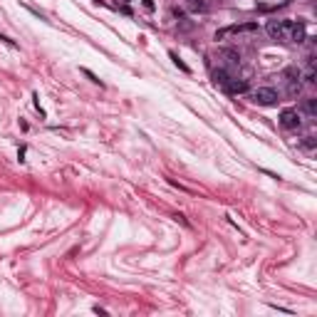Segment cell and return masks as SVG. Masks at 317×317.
Listing matches in <instances>:
<instances>
[{"instance_id":"obj_4","label":"cell","mask_w":317,"mask_h":317,"mask_svg":"<svg viewBox=\"0 0 317 317\" xmlns=\"http://www.w3.org/2000/svg\"><path fill=\"white\" fill-rule=\"evenodd\" d=\"M280 124H282L285 129H290V131L300 129V124H302L300 112L298 109H282V112H280Z\"/></svg>"},{"instance_id":"obj_8","label":"cell","mask_w":317,"mask_h":317,"mask_svg":"<svg viewBox=\"0 0 317 317\" xmlns=\"http://www.w3.org/2000/svg\"><path fill=\"white\" fill-rule=\"evenodd\" d=\"M171 60L176 62V67H181L184 72H188V67H186V65H184V62H181V60H179V55H176V52H171Z\"/></svg>"},{"instance_id":"obj_2","label":"cell","mask_w":317,"mask_h":317,"mask_svg":"<svg viewBox=\"0 0 317 317\" xmlns=\"http://www.w3.org/2000/svg\"><path fill=\"white\" fill-rule=\"evenodd\" d=\"M250 99H253L255 104H261V107H273V104H278L280 94L275 92L273 87H258V90L250 92Z\"/></svg>"},{"instance_id":"obj_6","label":"cell","mask_w":317,"mask_h":317,"mask_svg":"<svg viewBox=\"0 0 317 317\" xmlns=\"http://www.w3.org/2000/svg\"><path fill=\"white\" fill-rule=\"evenodd\" d=\"M188 8H191L193 13H206V10H208V5H206L204 0H188Z\"/></svg>"},{"instance_id":"obj_5","label":"cell","mask_w":317,"mask_h":317,"mask_svg":"<svg viewBox=\"0 0 317 317\" xmlns=\"http://www.w3.org/2000/svg\"><path fill=\"white\" fill-rule=\"evenodd\" d=\"M225 90H228V92H248V82H245V79H243V82H238V79H236V82H233V79H228V82H225L223 84Z\"/></svg>"},{"instance_id":"obj_1","label":"cell","mask_w":317,"mask_h":317,"mask_svg":"<svg viewBox=\"0 0 317 317\" xmlns=\"http://www.w3.org/2000/svg\"><path fill=\"white\" fill-rule=\"evenodd\" d=\"M268 35L280 42H302L305 40V22H293V20H270L265 25Z\"/></svg>"},{"instance_id":"obj_7","label":"cell","mask_w":317,"mask_h":317,"mask_svg":"<svg viewBox=\"0 0 317 317\" xmlns=\"http://www.w3.org/2000/svg\"><path fill=\"white\" fill-rule=\"evenodd\" d=\"M305 112L310 114V117H315V114H317V102L312 99V97H310V99H305Z\"/></svg>"},{"instance_id":"obj_3","label":"cell","mask_w":317,"mask_h":317,"mask_svg":"<svg viewBox=\"0 0 317 317\" xmlns=\"http://www.w3.org/2000/svg\"><path fill=\"white\" fill-rule=\"evenodd\" d=\"M258 30V22H241V25H230L225 30H218L216 33V40H223L228 35H243V33H255Z\"/></svg>"},{"instance_id":"obj_9","label":"cell","mask_w":317,"mask_h":317,"mask_svg":"<svg viewBox=\"0 0 317 317\" xmlns=\"http://www.w3.org/2000/svg\"><path fill=\"white\" fill-rule=\"evenodd\" d=\"M141 3H144V8H147V10H154V0H141Z\"/></svg>"}]
</instances>
